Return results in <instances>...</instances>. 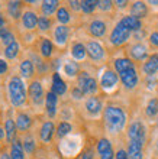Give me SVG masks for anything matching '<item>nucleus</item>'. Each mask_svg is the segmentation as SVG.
Here are the masks:
<instances>
[{
    "label": "nucleus",
    "instance_id": "f257e3e1",
    "mask_svg": "<svg viewBox=\"0 0 158 159\" xmlns=\"http://www.w3.org/2000/svg\"><path fill=\"white\" fill-rule=\"evenodd\" d=\"M103 119H104V125H106L108 130L112 132V133L121 132L126 121V116L123 113V110L119 109V107H115V106H109V107L104 109Z\"/></svg>",
    "mask_w": 158,
    "mask_h": 159
},
{
    "label": "nucleus",
    "instance_id": "f03ea898",
    "mask_svg": "<svg viewBox=\"0 0 158 159\" xmlns=\"http://www.w3.org/2000/svg\"><path fill=\"white\" fill-rule=\"evenodd\" d=\"M9 98H10V103L13 106H19L25 104L26 101V90H25V84L22 81L21 77H12L10 81H9Z\"/></svg>",
    "mask_w": 158,
    "mask_h": 159
},
{
    "label": "nucleus",
    "instance_id": "7ed1b4c3",
    "mask_svg": "<svg viewBox=\"0 0 158 159\" xmlns=\"http://www.w3.org/2000/svg\"><path fill=\"white\" fill-rule=\"evenodd\" d=\"M129 36H131V30L119 22V23L115 26L112 35H110V42H112L113 45L119 46V45H122V43H125L129 39Z\"/></svg>",
    "mask_w": 158,
    "mask_h": 159
},
{
    "label": "nucleus",
    "instance_id": "20e7f679",
    "mask_svg": "<svg viewBox=\"0 0 158 159\" xmlns=\"http://www.w3.org/2000/svg\"><path fill=\"white\" fill-rule=\"evenodd\" d=\"M145 126L142 125L141 121H133L132 125L129 126L128 129V136L131 140H133V142H139L144 145V142H145Z\"/></svg>",
    "mask_w": 158,
    "mask_h": 159
},
{
    "label": "nucleus",
    "instance_id": "39448f33",
    "mask_svg": "<svg viewBox=\"0 0 158 159\" xmlns=\"http://www.w3.org/2000/svg\"><path fill=\"white\" fill-rule=\"evenodd\" d=\"M79 88L84 94H93L97 90V83L94 78L89 77L87 72H81V75L79 77Z\"/></svg>",
    "mask_w": 158,
    "mask_h": 159
},
{
    "label": "nucleus",
    "instance_id": "423d86ee",
    "mask_svg": "<svg viewBox=\"0 0 158 159\" xmlns=\"http://www.w3.org/2000/svg\"><path fill=\"white\" fill-rule=\"evenodd\" d=\"M121 80L126 88H129V90L135 88V85L138 84V74L135 71V68H131V70L121 72Z\"/></svg>",
    "mask_w": 158,
    "mask_h": 159
},
{
    "label": "nucleus",
    "instance_id": "0eeeda50",
    "mask_svg": "<svg viewBox=\"0 0 158 159\" xmlns=\"http://www.w3.org/2000/svg\"><path fill=\"white\" fill-rule=\"evenodd\" d=\"M86 51H87L89 57L93 59V61H99L104 57V51H103V46L100 45L99 42H89L87 46H86Z\"/></svg>",
    "mask_w": 158,
    "mask_h": 159
},
{
    "label": "nucleus",
    "instance_id": "6e6552de",
    "mask_svg": "<svg viewBox=\"0 0 158 159\" xmlns=\"http://www.w3.org/2000/svg\"><path fill=\"white\" fill-rule=\"evenodd\" d=\"M29 97L31 100L35 103V104H39L42 101V97H44V90H42L41 83L38 81H32L29 85Z\"/></svg>",
    "mask_w": 158,
    "mask_h": 159
},
{
    "label": "nucleus",
    "instance_id": "1a4fd4ad",
    "mask_svg": "<svg viewBox=\"0 0 158 159\" xmlns=\"http://www.w3.org/2000/svg\"><path fill=\"white\" fill-rule=\"evenodd\" d=\"M100 84H102V87H103L104 90H112V88L117 84V75L113 71L108 70V71H104V74L102 75Z\"/></svg>",
    "mask_w": 158,
    "mask_h": 159
},
{
    "label": "nucleus",
    "instance_id": "9d476101",
    "mask_svg": "<svg viewBox=\"0 0 158 159\" xmlns=\"http://www.w3.org/2000/svg\"><path fill=\"white\" fill-rule=\"evenodd\" d=\"M57 101H58L57 94H54L52 91L46 94V97H45V109H46V114H48L50 117H54L55 113H57Z\"/></svg>",
    "mask_w": 158,
    "mask_h": 159
},
{
    "label": "nucleus",
    "instance_id": "9b49d317",
    "mask_svg": "<svg viewBox=\"0 0 158 159\" xmlns=\"http://www.w3.org/2000/svg\"><path fill=\"white\" fill-rule=\"evenodd\" d=\"M54 132H55L54 123H52V121H45V123L42 125L41 130H39V138H41V140L44 143H48V142H51Z\"/></svg>",
    "mask_w": 158,
    "mask_h": 159
},
{
    "label": "nucleus",
    "instance_id": "f8f14e48",
    "mask_svg": "<svg viewBox=\"0 0 158 159\" xmlns=\"http://www.w3.org/2000/svg\"><path fill=\"white\" fill-rule=\"evenodd\" d=\"M38 19H39V17H36V15H35L33 12H25L23 15H22V25H23L25 29L32 30V29L36 28Z\"/></svg>",
    "mask_w": 158,
    "mask_h": 159
},
{
    "label": "nucleus",
    "instance_id": "ddd939ff",
    "mask_svg": "<svg viewBox=\"0 0 158 159\" xmlns=\"http://www.w3.org/2000/svg\"><path fill=\"white\" fill-rule=\"evenodd\" d=\"M65 91H67V84L63 81L60 74L55 72L54 75H52V93L57 94V96H63Z\"/></svg>",
    "mask_w": 158,
    "mask_h": 159
},
{
    "label": "nucleus",
    "instance_id": "4468645a",
    "mask_svg": "<svg viewBox=\"0 0 158 159\" xmlns=\"http://www.w3.org/2000/svg\"><path fill=\"white\" fill-rule=\"evenodd\" d=\"M128 156L129 159H142V143L131 140L128 146Z\"/></svg>",
    "mask_w": 158,
    "mask_h": 159
},
{
    "label": "nucleus",
    "instance_id": "2eb2a0df",
    "mask_svg": "<svg viewBox=\"0 0 158 159\" xmlns=\"http://www.w3.org/2000/svg\"><path fill=\"white\" fill-rule=\"evenodd\" d=\"M89 30H90V34L96 38H100V36H103L104 32H106V23L102 20H93L89 26Z\"/></svg>",
    "mask_w": 158,
    "mask_h": 159
},
{
    "label": "nucleus",
    "instance_id": "dca6fc26",
    "mask_svg": "<svg viewBox=\"0 0 158 159\" xmlns=\"http://www.w3.org/2000/svg\"><path fill=\"white\" fill-rule=\"evenodd\" d=\"M15 123H16V127H17L19 132H26V130L31 127V125H32V120H31V117L28 116V114L19 113Z\"/></svg>",
    "mask_w": 158,
    "mask_h": 159
},
{
    "label": "nucleus",
    "instance_id": "f3484780",
    "mask_svg": "<svg viewBox=\"0 0 158 159\" xmlns=\"http://www.w3.org/2000/svg\"><path fill=\"white\" fill-rule=\"evenodd\" d=\"M158 71V55H151L148 61L144 64V72L148 75H152Z\"/></svg>",
    "mask_w": 158,
    "mask_h": 159
},
{
    "label": "nucleus",
    "instance_id": "a211bd4d",
    "mask_svg": "<svg viewBox=\"0 0 158 159\" xmlns=\"http://www.w3.org/2000/svg\"><path fill=\"white\" fill-rule=\"evenodd\" d=\"M129 54L132 57L133 59H136V61H142L144 58H146V48L142 43H136V45H133L131 49H129Z\"/></svg>",
    "mask_w": 158,
    "mask_h": 159
},
{
    "label": "nucleus",
    "instance_id": "6ab92c4d",
    "mask_svg": "<svg viewBox=\"0 0 158 159\" xmlns=\"http://www.w3.org/2000/svg\"><path fill=\"white\" fill-rule=\"evenodd\" d=\"M121 23L122 25H125L131 32H132V30H139L142 28L141 19H136V17H133V16H125L121 20Z\"/></svg>",
    "mask_w": 158,
    "mask_h": 159
},
{
    "label": "nucleus",
    "instance_id": "aec40b11",
    "mask_svg": "<svg viewBox=\"0 0 158 159\" xmlns=\"http://www.w3.org/2000/svg\"><path fill=\"white\" fill-rule=\"evenodd\" d=\"M16 123L12 120V119H7L6 123H4V132H6V139L7 142H15V138H16Z\"/></svg>",
    "mask_w": 158,
    "mask_h": 159
},
{
    "label": "nucleus",
    "instance_id": "412c9836",
    "mask_svg": "<svg viewBox=\"0 0 158 159\" xmlns=\"http://www.w3.org/2000/svg\"><path fill=\"white\" fill-rule=\"evenodd\" d=\"M54 36H55V41H57L58 45H64L67 42V39H68V28L64 25L58 26L54 32Z\"/></svg>",
    "mask_w": 158,
    "mask_h": 159
},
{
    "label": "nucleus",
    "instance_id": "4be33fe9",
    "mask_svg": "<svg viewBox=\"0 0 158 159\" xmlns=\"http://www.w3.org/2000/svg\"><path fill=\"white\" fill-rule=\"evenodd\" d=\"M10 158L12 159H25V151H23V145L19 140H15L10 149Z\"/></svg>",
    "mask_w": 158,
    "mask_h": 159
},
{
    "label": "nucleus",
    "instance_id": "5701e85b",
    "mask_svg": "<svg viewBox=\"0 0 158 159\" xmlns=\"http://www.w3.org/2000/svg\"><path fill=\"white\" fill-rule=\"evenodd\" d=\"M146 15V6L145 3L142 2H136V3L132 4V9H131V16L136 17V19H141Z\"/></svg>",
    "mask_w": 158,
    "mask_h": 159
},
{
    "label": "nucleus",
    "instance_id": "b1692460",
    "mask_svg": "<svg viewBox=\"0 0 158 159\" xmlns=\"http://www.w3.org/2000/svg\"><path fill=\"white\" fill-rule=\"evenodd\" d=\"M86 109H87L89 113L92 114H97L102 109V103L97 97H90L87 101H86Z\"/></svg>",
    "mask_w": 158,
    "mask_h": 159
},
{
    "label": "nucleus",
    "instance_id": "393cba45",
    "mask_svg": "<svg viewBox=\"0 0 158 159\" xmlns=\"http://www.w3.org/2000/svg\"><path fill=\"white\" fill-rule=\"evenodd\" d=\"M115 68H116L117 74H121V72L126 71V70L133 68V64H132V61L128 58H119L115 61Z\"/></svg>",
    "mask_w": 158,
    "mask_h": 159
},
{
    "label": "nucleus",
    "instance_id": "a878e982",
    "mask_svg": "<svg viewBox=\"0 0 158 159\" xmlns=\"http://www.w3.org/2000/svg\"><path fill=\"white\" fill-rule=\"evenodd\" d=\"M21 74L25 78H31L33 75V64L29 59H23L21 62Z\"/></svg>",
    "mask_w": 158,
    "mask_h": 159
},
{
    "label": "nucleus",
    "instance_id": "bb28decb",
    "mask_svg": "<svg viewBox=\"0 0 158 159\" xmlns=\"http://www.w3.org/2000/svg\"><path fill=\"white\" fill-rule=\"evenodd\" d=\"M71 54H73V57H74L75 59H84L87 51H86V46H84L83 43H74V45H73V49H71Z\"/></svg>",
    "mask_w": 158,
    "mask_h": 159
},
{
    "label": "nucleus",
    "instance_id": "cd10ccee",
    "mask_svg": "<svg viewBox=\"0 0 158 159\" xmlns=\"http://www.w3.org/2000/svg\"><path fill=\"white\" fill-rule=\"evenodd\" d=\"M7 12L13 19H17V17L21 16V2H9Z\"/></svg>",
    "mask_w": 158,
    "mask_h": 159
},
{
    "label": "nucleus",
    "instance_id": "c85d7f7f",
    "mask_svg": "<svg viewBox=\"0 0 158 159\" xmlns=\"http://www.w3.org/2000/svg\"><path fill=\"white\" fill-rule=\"evenodd\" d=\"M17 54H19V43L17 42H13L12 45L6 46V49H4V55L7 59H16Z\"/></svg>",
    "mask_w": 158,
    "mask_h": 159
},
{
    "label": "nucleus",
    "instance_id": "c756f323",
    "mask_svg": "<svg viewBox=\"0 0 158 159\" xmlns=\"http://www.w3.org/2000/svg\"><path fill=\"white\" fill-rule=\"evenodd\" d=\"M23 151L26 152V153H33V151H35V148H36V143H35V140H33V138L31 136V134H26L25 136V140H23Z\"/></svg>",
    "mask_w": 158,
    "mask_h": 159
},
{
    "label": "nucleus",
    "instance_id": "7c9ffc66",
    "mask_svg": "<svg viewBox=\"0 0 158 159\" xmlns=\"http://www.w3.org/2000/svg\"><path fill=\"white\" fill-rule=\"evenodd\" d=\"M58 7L57 0H50V2H42V12L45 15H52Z\"/></svg>",
    "mask_w": 158,
    "mask_h": 159
},
{
    "label": "nucleus",
    "instance_id": "2f4dec72",
    "mask_svg": "<svg viewBox=\"0 0 158 159\" xmlns=\"http://www.w3.org/2000/svg\"><path fill=\"white\" fill-rule=\"evenodd\" d=\"M41 54L45 58H50L51 55H52V42L50 39H44L41 42Z\"/></svg>",
    "mask_w": 158,
    "mask_h": 159
},
{
    "label": "nucleus",
    "instance_id": "473e14b6",
    "mask_svg": "<svg viewBox=\"0 0 158 159\" xmlns=\"http://www.w3.org/2000/svg\"><path fill=\"white\" fill-rule=\"evenodd\" d=\"M64 71L68 77H74L79 74V64L74 62V61H68V62L64 65Z\"/></svg>",
    "mask_w": 158,
    "mask_h": 159
},
{
    "label": "nucleus",
    "instance_id": "72a5a7b5",
    "mask_svg": "<svg viewBox=\"0 0 158 159\" xmlns=\"http://www.w3.org/2000/svg\"><path fill=\"white\" fill-rule=\"evenodd\" d=\"M146 114H148L150 117H154V116L158 114V100L157 98L150 100V103L146 106Z\"/></svg>",
    "mask_w": 158,
    "mask_h": 159
},
{
    "label": "nucleus",
    "instance_id": "f704fd0d",
    "mask_svg": "<svg viewBox=\"0 0 158 159\" xmlns=\"http://www.w3.org/2000/svg\"><path fill=\"white\" fill-rule=\"evenodd\" d=\"M57 19H58V22H61V23H68L70 22V13H68V10H67L65 7H60L58 10H57Z\"/></svg>",
    "mask_w": 158,
    "mask_h": 159
},
{
    "label": "nucleus",
    "instance_id": "c9c22d12",
    "mask_svg": "<svg viewBox=\"0 0 158 159\" xmlns=\"http://www.w3.org/2000/svg\"><path fill=\"white\" fill-rule=\"evenodd\" d=\"M97 7V2L96 0H84L81 2V10L84 13H92Z\"/></svg>",
    "mask_w": 158,
    "mask_h": 159
},
{
    "label": "nucleus",
    "instance_id": "e433bc0d",
    "mask_svg": "<svg viewBox=\"0 0 158 159\" xmlns=\"http://www.w3.org/2000/svg\"><path fill=\"white\" fill-rule=\"evenodd\" d=\"M70 132H71V125L70 123H67V121L60 123L58 129H57V134H58V138H64V136H67Z\"/></svg>",
    "mask_w": 158,
    "mask_h": 159
},
{
    "label": "nucleus",
    "instance_id": "4c0bfd02",
    "mask_svg": "<svg viewBox=\"0 0 158 159\" xmlns=\"http://www.w3.org/2000/svg\"><path fill=\"white\" fill-rule=\"evenodd\" d=\"M112 149V143L109 142L108 139H100L99 143H97V152H99L100 155L104 153V152H108Z\"/></svg>",
    "mask_w": 158,
    "mask_h": 159
},
{
    "label": "nucleus",
    "instance_id": "58836bf2",
    "mask_svg": "<svg viewBox=\"0 0 158 159\" xmlns=\"http://www.w3.org/2000/svg\"><path fill=\"white\" fill-rule=\"evenodd\" d=\"M38 28L41 30H48L51 28V20L46 16H41L38 19Z\"/></svg>",
    "mask_w": 158,
    "mask_h": 159
},
{
    "label": "nucleus",
    "instance_id": "ea45409f",
    "mask_svg": "<svg viewBox=\"0 0 158 159\" xmlns=\"http://www.w3.org/2000/svg\"><path fill=\"white\" fill-rule=\"evenodd\" d=\"M2 42H3V45H6V46L12 45L13 42H16L15 41V35H13L12 32H4V35L2 36Z\"/></svg>",
    "mask_w": 158,
    "mask_h": 159
},
{
    "label": "nucleus",
    "instance_id": "a19ab883",
    "mask_svg": "<svg viewBox=\"0 0 158 159\" xmlns=\"http://www.w3.org/2000/svg\"><path fill=\"white\" fill-rule=\"evenodd\" d=\"M97 7L102 9V10H110L112 2L110 0H100V2H97Z\"/></svg>",
    "mask_w": 158,
    "mask_h": 159
},
{
    "label": "nucleus",
    "instance_id": "79ce46f5",
    "mask_svg": "<svg viewBox=\"0 0 158 159\" xmlns=\"http://www.w3.org/2000/svg\"><path fill=\"white\" fill-rule=\"evenodd\" d=\"M115 153H113V151L110 149V151H108V152H104V153H102L100 155V159H115Z\"/></svg>",
    "mask_w": 158,
    "mask_h": 159
},
{
    "label": "nucleus",
    "instance_id": "37998d69",
    "mask_svg": "<svg viewBox=\"0 0 158 159\" xmlns=\"http://www.w3.org/2000/svg\"><path fill=\"white\" fill-rule=\"evenodd\" d=\"M7 71V62L4 59H0V75Z\"/></svg>",
    "mask_w": 158,
    "mask_h": 159
},
{
    "label": "nucleus",
    "instance_id": "c03bdc74",
    "mask_svg": "<svg viewBox=\"0 0 158 159\" xmlns=\"http://www.w3.org/2000/svg\"><path fill=\"white\" fill-rule=\"evenodd\" d=\"M115 159H129V156H128V153H126L125 151H122V149H121V151H117Z\"/></svg>",
    "mask_w": 158,
    "mask_h": 159
},
{
    "label": "nucleus",
    "instance_id": "a18cd8bd",
    "mask_svg": "<svg viewBox=\"0 0 158 159\" xmlns=\"http://www.w3.org/2000/svg\"><path fill=\"white\" fill-rule=\"evenodd\" d=\"M150 41H151V43L154 46H158V32H154V34L150 36Z\"/></svg>",
    "mask_w": 158,
    "mask_h": 159
},
{
    "label": "nucleus",
    "instance_id": "49530a36",
    "mask_svg": "<svg viewBox=\"0 0 158 159\" xmlns=\"http://www.w3.org/2000/svg\"><path fill=\"white\" fill-rule=\"evenodd\" d=\"M83 94H84V93L81 91L79 87L73 90V97H75V98H81V97H83Z\"/></svg>",
    "mask_w": 158,
    "mask_h": 159
},
{
    "label": "nucleus",
    "instance_id": "de8ad7c7",
    "mask_svg": "<svg viewBox=\"0 0 158 159\" xmlns=\"http://www.w3.org/2000/svg\"><path fill=\"white\" fill-rule=\"evenodd\" d=\"M71 7L75 9V10H79V9H81V2H70Z\"/></svg>",
    "mask_w": 158,
    "mask_h": 159
},
{
    "label": "nucleus",
    "instance_id": "09e8293b",
    "mask_svg": "<svg viewBox=\"0 0 158 159\" xmlns=\"http://www.w3.org/2000/svg\"><path fill=\"white\" fill-rule=\"evenodd\" d=\"M81 159H93V151H87L81 156Z\"/></svg>",
    "mask_w": 158,
    "mask_h": 159
},
{
    "label": "nucleus",
    "instance_id": "8fccbe9b",
    "mask_svg": "<svg viewBox=\"0 0 158 159\" xmlns=\"http://www.w3.org/2000/svg\"><path fill=\"white\" fill-rule=\"evenodd\" d=\"M126 4H128V2H116V6H117V7H125Z\"/></svg>",
    "mask_w": 158,
    "mask_h": 159
},
{
    "label": "nucleus",
    "instance_id": "3c124183",
    "mask_svg": "<svg viewBox=\"0 0 158 159\" xmlns=\"http://www.w3.org/2000/svg\"><path fill=\"white\" fill-rule=\"evenodd\" d=\"M0 159H12V158H10V155H9V153H2Z\"/></svg>",
    "mask_w": 158,
    "mask_h": 159
},
{
    "label": "nucleus",
    "instance_id": "603ef678",
    "mask_svg": "<svg viewBox=\"0 0 158 159\" xmlns=\"http://www.w3.org/2000/svg\"><path fill=\"white\" fill-rule=\"evenodd\" d=\"M3 25H4V19L2 17V15H0V30H2V28H3Z\"/></svg>",
    "mask_w": 158,
    "mask_h": 159
},
{
    "label": "nucleus",
    "instance_id": "864d4df0",
    "mask_svg": "<svg viewBox=\"0 0 158 159\" xmlns=\"http://www.w3.org/2000/svg\"><path fill=\"white\" fill-rule=\"evenodd\" d=\"M3 136H4V130L2 129V127H0V139L3 138Z\"/></svg>",
    "mask_w": 158,
    "mask_h": 159
},
{
    "label": "nucleus",
    "instance_id": "5fc2aeb1",
    "mask_svg": "<svg viewBox=\"0 0 158 159\" xmlns=\"http://www.w3.org/2000/svg\"><path fill=\"white\" fill-rule=\"evenodd\" d=\"M38 159H44V158H38Z\"/></svg>",
    "mask_w": 158,
    "mask_h": 159
}]
</instances>
